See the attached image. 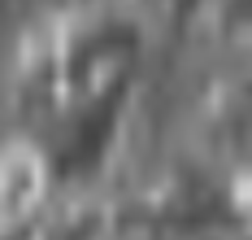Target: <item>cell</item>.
<instances>
[{"label":"cell","mask_w":252,"mask_h":240,"mask_svg":"<svg viewBox=\"0 0 252 240\" xmlns=\"http://www.w3.org/2000/svg\"><path fill=\"white\" fill-rule=\"evenodd\" d=\"M9 118L13 131L44 140L65 114V75H61V44H57V13L31 18L9 61Z\"/></svg>","instance_id":"obj_3"},{"label":"cell","mask_w":252,"mask_h":240,"mask_svg":"<svg viewBox=\"0 0 252 240\" xmlns=\"http://www.w3.org/2000/svg\"><path fill=\"white\" fill-rule=\"evenodd\" d=\"M57 44H61V75H65V105L96 92L104 79L139 70L148 22L122 9L118 0L70 4L57 13Z\"/></svg>","instance_id":"obj_2"},{"label":"cell","mask_w":252,"mask_h":240,"mask_svg":"<svg viewBox=\"0 0 252 240\" xmlns=\"http://www.w3.org/2000/svg\"><path fill=\"white\" fill-rule=\"evenodd\" d=\"M135 105H139V70H122V75L104 79L96 92H87V96L65 105L57 127L39 140L48 149L57 192L104 188L109 166L122 153Z\"/></svg>","instance_id":"obj_1"},{"label":"cell","mask_w":252,"mask_h":240,"mask_svg":"<svg viewBox=\"0 0 252 240\" xmlns=\"http://www.w3.org/2000/svg\"><path fill=\"white\" fill-rule=\"evenodd\" d=\"M122 236V201L109 188L57 192L39 214L35 240H118Z\"/></svg>","instance_id":"obj_5"},{"label":"cell","mask_w":252,"mask_h":240,"mask_svg":"<svg viewBox=\"0 0 252 240\" xmlns=\"http://www.w3.org/2000/svg\"><path fill=\"white\" fill-rule=\"evenodd\" d=\"M57 197L48 149L31 135H9L0 144V223H31Z\"/></svg>","instance_id":"obj_4"},{"label":"cell","mask_w":252,"mask_h":240,"mask_svg":"<svg viewBox=\"0 0 252 240\" xmlns=\"http://www.w3.org/2000/svg\"><path fill=\"white\" fill-rule=\"evenodd\" d=\"M39 232V218H31V223H0V240H35Z\"/></svg>","instance_id":"obj_6"},{"label":"cell","mask_w":252,"mask_h":240,"mask_svg":"<svg viewBox=\"0 0 252 240\" xmlns=\"http://www.w3.org/2000/svg\"><path fill=\"white\" fill-rule=\"evenodd\" d=\"M118 4H122V9H130L135 18H144L148 27H152V18H157V9H161V0H118Z\"/></svg>","instance_id":"obj_7"},{"label":"cell","mask_w":252,"mask_h":240,"mask_svg":"<svg viewBox=\"0 0 252 240\" xmlns=\"http://www.w3.org/2000/svg\"><path fill=\"white\" fill-rule=\"evenodd\" d=\"M248 240H252V236H248Z\"/></svg>","instance_id":"obj_8"}]
</instances>
